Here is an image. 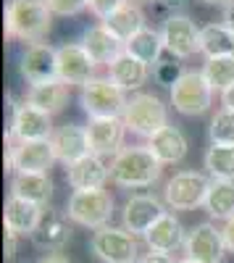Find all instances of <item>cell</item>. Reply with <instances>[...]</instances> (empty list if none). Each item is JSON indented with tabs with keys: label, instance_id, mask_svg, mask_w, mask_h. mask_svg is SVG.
I'll return each mask as SVG.
<instances>
[{
	"label": "cell",
	"instance_id": "cell-39",
	"mask_svg": "<svg viewBox=\"0 0 234 263\" xmlns=\"http://www.w3.org/2000/svg\"><path fill=\"white\" fill-rule=\"evenodd\" d=\"M16 248H18V234H13L11 229H6V258L8 260L16 255Z\"/></svg>",
	"mask_w": 234,
	"mask_h": 263
},
{
	"label": "cell",
	"instance_id": "cell-31",
	"mask_svg": "<svg viewBox=\"0 0 234 263\" xmlns=\"http://www.w3.org/2000/svg\"><path fill=\"white\" fill-rule=\"evenodd\" d=\"M203 77L213 87V92H226L234 87V55H221V58H205L203 63Z\"/></svg>",
	"mask_w": 234,
	"mask_h": 263
},
{
	"label": "cell",
	"instance_id": "cell-44",
	"mask_svg": "<svg viewBox=\"0 0 234 263\" xmlns=\"http://www.w3.org/2000/svg\"><path fill=\"white\" fill-rule=\"evenodd\" d=\"M163 3H166L168 8H184V6H187V0H163Z\"/></svg>",
	"mask_w": 234,
	"mask_h": 263
},
{
	"label": "cell",
	"instance_id": "cell-14",
	"mask_svg": "<svg viewBox=\"0 0 234 263\" xmlns=\"http://www.w3.org/2000/svg\"><path fill=\"white\" fill-rule=\"evenodd\" d=\"M11 137L16 142H32V140H50L53 137V116L40 111L32 103H16L11 114Z\"/></svg>",
	"mask_w": 234,
	"mask_h": 263
},
{
	"label": "cell",
	"instance_id": "cell-10",
	"mask_svg": "<svg viewBox=\"0 0 234 263\" xmlns=\"http://www.w3.org/2000/svg\"><path fill=\"white\" fill-rule=\"evenodd\" d=\"M18 74L27 84H45L58 79V48L48 42H32L18 55Z\"/></svg>",
	"mask_w": 234,
	"mask_h": 263
},
{
	"label": "cell",
	"instance_id": "cell-29",
	"mask_svg": "<svg viewBox=\"0 0 234 263\" xmlns=\"http://www.w3.org/2000/svg\"><path fill=\"white\" fill-rule=\"evenodd\" d=\"M124 50L129 53V55H134L137 61H142V63H147V66H158L161 63V53L166 50L163 48V37H161V32H155V29H142L140 34H134L129 42L124 45Z\"/></svg>",
	"mask_w": 234,
	"mask_h": 263
},
{
	"label": "cell",
	"instance_id": "cell-8",
	"mask_svg": "<svg viewBox=\"0 0 234 263\" xmlns=\"http://www.w3.org/2000/svg\"><path fill=\"white\" fill-rule=\"evenodd\" d=\"M6 166L16 174H48L55 163V153L50 140H32V142H16L11 132L6 135Z\"/></svg>",
	"mask_w": 234,
	"mask_h": 263
},
{
	"label": "cell",
	"instance_id": "cell-9",
	"mask_svg": "<svg viewBox=\"0 0 234 263\" xmlns=\"http://www.w3.org/2000/svg\"><path fill=\"white\" fill-rule=\"evenodd\" d=\"M90 250L100 263H137L142 258L137 237L129 234L124 227H111V224L92 232Z\"/></svg>",
	"mask_w": 234,
	"mask_h": 263
},
{
	"label": "cell",
	"instance_id": "cell-46",
	"mask_svg": "<svg viewBox=\"0 0 234 263\" xmlns=\"http://www.w3.org/2000/svg\"><path fill=\"white\" fill-rule=\"evenodd\" d=\"M177 263H195V260H189V258H184V260H177Z\"/></svg>",
	"mask_w": 234,
	"mask_h": 263
},
{
	"label": "cell",
	"instance_id": "cell-37",
	"mask_svg": "<svg viewBox=\"0 0 234 263\" xmlns=\"http://www.w3.org/2000/svg\"><path fill=\"white\" fill-rule=\"evenodd\" d=\"M221 234H224L226 250H229V253H234V216L229 218V221H224V227H221Z\"/></svg>",
	"mask_w": 234,
	"mask_h": 263
},
{
	"label": "cell",
	"instance_id": "cell-36",
	"mask_svg": "<svg viewBox=\"0 0 234 263\" xmlns=\"http://www.w3.org/2000/svg\"><path fill=\"white\" fill-rule=\"evenodd\" d=\"M124 3H129V0H90V11L103 21L105 16H111L116 8H121Z\"/></svg>",
	"mask_w": 234,
	"mask_h": 263
},
{
	"label": "cell",
	"instance_id": "cell-42",
	"mask_svg": "<svg viewBox=\"0 0 234 263\" xmlns=\"http://www.w3.org/2000/svg\"><path fill=\"white\" fill-rule=\"evenodd\" d=\"M221 105H224V108H231V111H234V87H229L226 92H221Z\"/></svg>",
	"mask_w": 234,
	"mask_h": 263
},
{
	"label": "cell",
	"instance_id": "cell-1",
	"mask_svg": "<svg viewBox=\"0 0 234 263\" xmlns=\"http://www.w3.org/2000/svg\"><path fill=\"white\" fill-rule=\"evenodd\" d=\"M108 168H111V182L124 190L153 187L163 174V163L147 150V145L124 147L121 153H116L111 158Z\"/></svg>",
	"mask_w": 234,
	"mask_h": 263
},
{
	"label": "cell",
	"instance_id": "cell-38",
	"mask_svg": "<svg viewBox=\"0 0 234 263\" xmlns=\"http://www.w3.org/2000/svg\"><path fill=\"white\" fill-rule=\"evenodd\" d=\"M137 263H177V260L171 255H166V253H153L150 250V253H145Z\"/></svg>",
	"mask_w": 234,
	"mask_h": 263
},
{
	"label": "cell",
	"instance_id": "cell-19",
	"mask_svg": "<svg viewBox=\"0 0 234 263\" xmlns=\"http://www.w3.org/2000/svg\"><path fill=\"white\" fill-rule=\"evenodd\" d=\"M145 242L147 248H150L153 253H166V255H171L174 250L184 248L187 242V232L182 227V221L174 216V213H163L158 221L153 224V229L145 234Z\"/></svg>",
	"mask_w": 234,
	"mask_h": 263
},
{
	"label": "cell",
	"instance_id": "cell-4",
	"mask_svg": "<svg viewBox=\"0 0 234 263\" xmlns=\"http://www.w3.org/2000/svg\"><path fill=\"white\" fill-rule=\"evenodd\" d=\"M69 221L84 227V229H103L108 227L113 216V195L108 190H74L66 200Z\"/></svg>",
	"mask_w": 234,
	"mask_h": 263
},
{
	"label": "cell",
	"instance_id": "cell-13",
	"mask_svg": "<svg viewBox=\"0 0 234 263\" xmlns=\"http://www.w3.org/2000/svg\"><path fill=\"white\" fill-rule=\"evenodd\" d=\"M163 213H166V208L155 195L137 192L132 197H126L124 211H121V227L134 237H145Z\"/></svg>",
	"mask_w": 234,
	"mask_h": 263
},
{
	"label": "cell",
	"instance_id": "cell-7",
	"mask_svg": "<svg viewBox=\"0 0 234 263\" xmlns=\"http://www.w3.org/2000/svg\"><path fill=\"white\" fill-rule=\"evenodd\" d=\"M171 105L182 116H203L213 105V87L208 84L203 71L187 69L171 87Z\"/></svg>",
	"mask_w": 234,
	"mask_h": 263
},
{
	"label": "cell",
	"instance_id": "cell-34",
	"mask_svg": "<svg viewBox=\"0 0 234 263\" xmlns=\"http://www.w3.org/2000/svg\"><path fill=\"white\" fill-rule=\"evenodd\" d=\"M53 16H76L84 8H90V0H45Z\"/></svg>",
	"mask_w": 234,
	"mask_h": 263
},
{
	"label": "cell",
	"instance_id": "cell-28",
	"mask_svg": "<svg viewBox=\"0 0 234 263\" xmlns=\"http://www.w3.org/2000/svg\"><path fill=\"white\" fill-rule=\"evenodd\" d=\"M205 213L216 221H229L234 216V182L229 179H213L205 197Z\"/></svg>",
	"mask_w": 234,
	"mask_h": 263
},
{
	"label": "cell",
	"instance_id": "cell-30",
	"mask_svg": "<svg viewBox=\"0 0 234 263\" xmlns=\"http://www.w3.org/2000/svg\"><path fill=\"white\" fill-rule=\"evenodd\" d=\"M200 53L205 58L234 55V34L226 24H205L200 27Z\"/></svg>",
	"mask_w": 234,
	"mask_h": 263
},
{
	"label": "cell",
	"instance_id": "cell-20",
	"mask_svg": "<svg viewBox=\"0 0 234 263\" xmlns=\"http://www.w3.org/2000/svg\"><path fill=\"white\" fill-rule=\"evenodd\" d=\"M147 150H150L163 166H174V163L184 161L187 150H189V140L179 126L168 124L158 132V135H153L150 140H147Z\"/></svg>",
	"mask_w": 234,
	"mask_h": 263
},
{
	"label": "cell",
	"instance_id": "cell-41",
	"mask_svg": "<svg viewBox=\"0 0 234 263\" xmlns=\"http://www.w3.org/2000/svg\"><path fill=\"white\" fill-rule=\"evenodd\" d=\"M37 263H71V260L63 255V253H50V255H45V258L37 260Z\"/></svg>",
	"mask_w": 234,
	"mask_h": 263
},
{
	"label": "cell",
	"instance_id": "cell-15",
	"mask_svg": "<svg viewBox=\"0 0 234 263\" xmlns=\"http://www.w3.org/2000/svg\"><path fill=\"white\" fill-rule=\"evenodd\" d=\"M98 63L90 58V53L84 50L79 42H66L58 48V79L63 84H90L95 79Z\"/></svg>",
	"mask_w": 234,
	"mask_h": 263
},
{
	"label": "cell",
	"instance_id": "cell-21",
	"mask_svg": "<svg viewBox=\"0 0 234 263\" xmlns=\"http://www.w3.org/2000/svg\"><path fill=\"white\" fill-rule=\"evenodd\" d=\"M111 179V168L95 153L84 156L82 161L66 168V182L74 190H105V182Z\"/></svg>",
	"mask_w": 234,
	"mask_h": 263
},
{
	"label": "cell",
	"instance_id": "cell-3",
	"mask_svg": "<svg viewBox=\"0 0 234 263\" xmlns=\"http://www.w3.org/2000/svg\"><path fill=\"white\" fill-rule=\"evenodd\" d=\"M121 121H124L126 132L150 140L163 126H168V105L158 95L140 90L129 98V103H126V111H124Z\"/></svg>",
	"mask_w": 234,
	"mask_h": 263
},
{
	"label": "cell",
	"instance_id": "cell-23",
	"mask_svg": "<svg viewBox=\"0 0 234 263\" xmlns=\"http://www.w3.org/2000/svg\"><path fill=\"white\" fill-rule=\"evenodd\" d=\"M79 45L90 53V58L95 63H108V66L124 53V42L119 37H113L103 24H95V27L84 29Z\"/></svg>",
	"mask_w": 234,
	"mask_h": 263
},
{
	"label": "cell",
	"instance_id": "cell-2",
	"mask_svg": "<svg viewBox=\"0 0 234 263\" xmlns=\"http://www.w3.org/2000/svg\"><path fill=\"white\" fill-rule=\"evenodd\" d=\"M53 27V11L45 0H11L6 6V34L21 42H40Z\"/></svg>",
	"mask_w": 234,
	"mask_h": 263
},
{
	"label": "cell",
	"instance_id": "cell-45",
	"mask_svg": "<svg viewBox=\"0 0 234 263\" xmlns=\"http://www.w3.org/2000/svg\"><path fill=\"white\" fill-rule=\"evenodd\" d=\"M129 3H137V6H145V3H155V0H129Z\"/></svg>",
	"mask_w": 234,
	"mask_h": 263
},
{
	"label": "cell",
	"instance_id": "cell-26",
	"mask_svg": "<svg viewBox=\"0 0 234 263\" xmlns=\"http://www.w3.org/2000/svg\"><path fill=\"white\" fill-rule=\"evenodd\" d=\"M108 71H111V79L121 87V90L124 92H132V95L140 92V87L150 79V66L137 61L134 55H129L126 50L108 66Z\"/></svg>",
	"mask_w": 234,
	"mask_h": 263
},
{
	"label": "cell",
	"instance_id": "cell-25",
	"mask_svg": "<svg viewBox=\"0 0 234 263\" xmlns=\"http://www.w3.org/2000/svg\"><path fill=\"white\" fill-rule=\"evenodd\" d=\"M100 24L108 29L113 37H119L124 45L129 42L134 34H140L142 29H147V21H145V13L137 3H124L121 8H116L111 16H105Z\"/></svg>",
	"mask_w": 234,
	"mask_h": 263
},
{
	"label": "cell",
	"instance_id": "cell-18",
	"mask_svg": "<svg viewBox=\"0 0 234 263\" xmlns=\"http://www.w3.org/2000/svg\"><path fill=\"white\" fill-rule=\"evenodd\" d=\"M42 218H45V208H40L34 203H27V200L13 197V195L6 200V208H3L6 229H11L18 237H32L40 229Z\"/></svg>",
	"mask_w": 234,
	"mask_h": 263
},
{
	"label": "cell",
	"instance_id": "cell-12",
	"mask_svg": "<svg viewBox=\"0 0 234 263\" xmlns=\"http://www.w3.org/2000/svg\"><path fill=\"white\" fill-rule=\"evenodd\" d=\"M161 37H163L166 53L177 61L192 58L195 53H200V29L195 27V21L184 13L168 16L163 29H161Z\"/></svg>",
	"mask_w": 234,
	"mask_h": 263
},
{
	"label": "cell",
	"instance_id": "cell-33",
	"mask_svg": "<svg viewBox=\"0 0 234 263\" xmlns=\"http://www.w3.org/2000/svg\"><path fill=\"white\" fill-rule=\"evenodd\" d=\"M208 135L213 145H234V111L231 108H219L210 119Z\"/></svg>",
	"mask_w": 234,
	"mask_h": 263
},
{
	"label": "cell",
	"instance_id": "cell-24",
	"mask_svg": "<svg viewBox=\"0 0 234 263\" xmlns=\"http://www.w3.org/2000/svg\"><path fill=\"white\" fill-rule=\"evenodd\" d=\"M11 195L45 208L53 200V179L50 174H13Z\"/></svg>",
	"mask_w": 234,
	"mask_h": 263
},
{
	"label": "cell",
	"instance_id": "cell-32",
	"mask_svg": "<svg viewBox=\"0 0 234 263\" xmlns=\"http://www.w3.org/2000/svg\"><path fill=\"white\" fill-rule=\"evenodd\" d=\"M205 168L210 179L234 182V145H210L205 153Z\"/></svg>",
	"mask_w": 234,
	"mask_h": 263
},
{
	"label": "cell",
	"instance_id": "cell-17",
	"mask_svg": "<svg viewBox=\"0 0 234 263\" xmlns=\"http://www.w3.org/2000/svg\"><path fill=\"white\" fill-rule=\"evenodd\" d=\"M124 121L121 119H90L87 124V140H90V153L105 158L116 156L124 150Z\"/></svg>",
	"mask_w": 234,
	"mask_h": 263
},
{
	"label": "cell",
	"instance_id": "cell-11",
	"mask_svg": "<svg viewBox=\"0 0 234 263\" xmlns=\"http://www.w3.org/2000/svg\"><path fill=\"white\" fill-rule=\"evenodd\" d=\"M184 253L195 263H224L229 250H226L221 229H216V224L210 221H200L187 232Z\"/></svg>",
	"mask_w": 234,
	"mask_h": 263
},
{
	"label": "cell",
	"instance_id": "cell-16",
	"mask_svg": "<svg viewBox=\"0 0 234 263\" xmlns=\"http://www.w3.org/2000/svg\"><path fill=\"white\" fill-rule=\"evenodd\" d=\"M53 153H55V161L63 166H71L76 161H82L84 156H90V140H87V126H79V124H63L53 132L50 137Z\"/></svg>",
	"mask_w": 234,
	"mask_h": 263
},
{
	"label": "cell",
	"instance_id": "cell-6",
	"mask_svg": "<svg viewBox=\"0 0 234 263\" xmlns=\"http://www.w3.org/2000/svg\"><path fill=\"white\" fill-rule=\"evenodd\" d=\"M210 182L213 179L205 177L203 171H192V168L177 171L163 187V203L171 211H195L205 205Z\"/></svg>",
	"mask_w": 234,
	"mask_h": 263
},
{
	"label": "cell",
	"instance_id": "cell-22",
	"mask_svg": "<svg viewBox=\"0 0 234 263\" xmlns=\"http://www.w3.org/2000/svg\"><path fill=\"white\" fill-rule=\"evenodd\" d=\"M71 239V227H69V216L66 213H45L40 229L32 234V242L40 250H48V253H61L63 248L69 245Z\"/></svg>",
	"mask_w": 234,
	"mask_h": 263
},
{
	"label": "cell",
	"instance_id": "cell-35",
	"mask_svg": "<svg viewBox=\"0 0 234 263\" xmlns=\"http://www.w3.org/2000/svg\"><path fill=\"white\" fill-rule=\"evenodd\" d=\"M155 79L161 82V84H168V87H174V82L184 74L182 69H179V63H174V61H161L158 66H155Z\"/></svg>",
	"mask_w": 234,
	"mask_h": 263
},
{
	"label": "cell",
	"instance_id": "cell-5",
	"mask_svg": "<svg viewBox=\"0 0 234 263\" xmlns=\"http://www.w3.org/2000/svg\"><path fill=\"white\" fill-rule=\"evenodd\" d=\"M79 103L90 119H121L129 98L111 77H95L90 84L82 87Z\"/></svg>",
	"mask_w": 234,
	"mask_h": 263
},
{
	"label": "cell",
	"instance_id": "cell-40",
	"mask_svg": "<svg viewBox=\"0 0 234 263\" xmlns=\"http://www.w3.org/2000/svg\"><path fill=\"white\" fill-rule=\"evenodd\" d=\"M221 24H226V29L234 34V3L224 8V18H221Z\"/></svg>",
	"mask_w": 234,
	"mask_h": 263
},
{
	"label": "cell",
	"instance_id": "cell-27",
	"mask_svg": "<svg viewBox=\"0 0 234 263\" xmlns=\"http://www.w3.org/2000/svg\"><path fill=\"white\" fill-rule=\"evenodd\" d=\"M24 100L37 105L40 111L55 116L69 103V84H63L61 79H53V82H45V84H34V87H29Z\"/></svg>",
	"mask_w": 234,
	"mask_h": 263
},
{
	"label": "cell",
	"instance_id": "cell-43",
	"mask_svg": "<svg viewBox=\"0 0 234 263\" xmlns=\"http://www.w3.org/2000/svg\"><path fill=\"white\" fill-rule=\"evenodd\" d=\"M200 3H205V6H219V8H226V6H231L234 0H200Z\"/></svg>",
	"mask_w": 234,
	"mask_h": 263
}]
</instances>
